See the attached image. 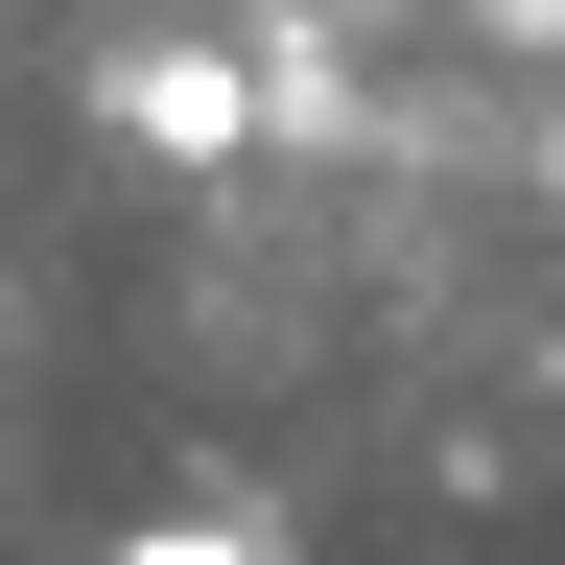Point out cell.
Returning <instances> with one entry per match:
<instances>
[{
  "label": "cell",
  "mask_w": 565,
  "mask_h": 565,
  "mask_svg": "<svg viewBox=\"0 0 565 565\" xmlns=\"http://www.w3.org/2000/svg\"><path fill=\"white\" fill-rule=\"evenodd\" d=\"M95 95H118V141H166V166H236L259 141V71H212V47H118Z\"/></svg>",
  "instance_id": "cell-1"
},
{
  "label": "cell",
  "mask_w": 565,
  "mask_h": 565,
  "mask_svg": "<svg viewBox=\"0 0 565 565\" xmlns=\"http://www.w3.org/2000/svg\"><path fill=\"white\" fill-rule=\"evenodd\" d=\"M95 565H259L236 519H141V542H95Z\"/></svg>",
  "instance_id": "cell-2"
},
{
  "label": "cell",
  "mask_w": 565,
  "mask_h": 565,
  "mask_svg": "<svg viewBox=\"0 0 565 565\" xmlns=\"http://www.w3.org/2000/svg\"><path fill=\"white\" fill-rule=\"evenodd\" d=\"M542 166H565V141H542Z\"/></svg>",
  "instance_id": "cell-3"
}]
</instances>
